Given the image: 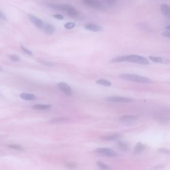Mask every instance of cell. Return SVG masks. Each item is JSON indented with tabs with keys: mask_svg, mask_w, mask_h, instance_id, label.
Instances as JSON below:
<instances>
[{
	"mask_svg": "<svg viewBox=\"0 0 170 170\" xmlns=\"http://www.w3.org/2000/svg\"><path fill=\"white\" fill-rule=\"evenodd\" d=\"M121 78L124 80L134 82L141 84H152L153 81L151 79L148 78L147 77H143L138 75L131 74H124L119 76Z\"/></svg>",
	"mask_w": 170,
	"mask_h": 170,
	"instance_id": "obj_1",
	"label": "cell"
},
{
	"mask_svg": "<svg viewBox=\"0 0 170 170\" xmlns=\"http://www.w3.org/2000/svg\"><path fill=\"white\" fill-rule=\"evenodd\" d=\"M126 61L130 62L135 63L137 64L147 65L150 64L149 61L147 58L137 55H126Z\"/></svg>",
	"mask_w": 170,
	"mask_h": 170,
	"instance_id": "obj_2",
	"label": "cell"
},
{
	"mask_svg": "<svg viewBox=\"0 0 170 170\" xmlns=\"http://www.w3.org/2000/svg\"><path fill=\"white\" fill-rule=\"evenodd\" d=\"M94 152L97 154H102L108 157H115L118 156V154L115 151L108 148H99L95 149Z\"/></svg>",
	"mask_w": 170,
	"mask_h": 170,
	"instance_id": "obj_3",
	"label": "cell"
},
{
	"mask_svg": "<svg viewBox=\"0 0 170 170\" xmlns=\"http://www.w3.org/2000/svg\"><path fill=\"white\" fill-rule=\"evenodd\" d=\"M57 86L59 89L62 91L66 96L70 97L73 94V92L71 88L68 85L63 82H60L57 84Z\"/></svg>",
	"mask_w": 170,
	"mask_h": 170,
	"instance_id": "obj_4",
	"label": "cell"
},
{
	"mask_svg": "<svg viewBox=\"0 0 170 170\" xmlns=\"http://www.w3.org/2000/svg\"><path fill=\"white\" fill-rule=\"evenodd\" d=\"M108 102L114 103H129L132 102L133 100L130 97H109L106 98Z\"/></svg>",
	"mask_w": 170,
	"mask_h": 170,
	"instance_id": "obj_5",
	"label": "cell"
},
{
	"mask_svg": "<svg viewBox=\"0 0 170 170\" xmlns=\"http://www.w3.org/2000/svg\"><path fill=\"white\" fill-rule=\"evenodd\" d=\"M83 2L87 6L91 7L97 9V10H102L103 6L100 2L97 0H83Z\"/></svg>",
	"mask_w": 170,
	"mask_h": 170,
	"instance_id": "obj_6",
	"label": "cell"
},
{
	"mask_svg": "<svg viewBox=\"0 0 170 170\" xmlns=\"http://www.w3.org/2000/svg\"><path fill=\"white\" fill-rule=\"evenodd\" d=\"M28 17L29 20L35 26H37V28H40V29H41L43 28V22L41 19L37 18V16H35L34 15H31V14H29L28 15Z\"/></svg>",
	"mask_w": 170,
	"mask_h": 170,
	"instance_id": "obj_7",
	"label": "cell"
},
{
	"mask_svg": "<svg viewBox=\"0 0 170 170\" xmlns=\"http://www.w3.org/2000/svg\"><path fill=\"white\" fill-rule=\"evenodd\" d=\"M149 58L153 62L164 64H169L170 63V58L158 56H149Z\"/></svg>",
	"mask_w": 170,
	"mask_h": 170,
	"instance_id": "obj_8",
	"label": "cell"
},
{
	"mask_svg": "<svg viewBox=\"0 0 170 170\" xmlns=\"http://www.w3.org/2000/svg\"><path fill=\"white\" fill-rule=\"evenodd\" d=\"M85 28L88 31L95 32H102L103 31V28L99 25L94 23H88L85 25Z\"/></svg>",
	"mask_w": 170,
	"mask_h": 170,
	"instance_id": "obj_9",
	"label": "cell"
},
{
	"mask_svg": "<svg viewBox=\"0 0 170 170\" xmlns=\"http://www.w3.org/2000/svg\"><path fill=\"white\" fill-rule=\"evenodd\" d=\"M48 7L51 9L56 10H62V11H67L72 6L67 4H48Z\"/></svg>",
	"mask_w": 170,
	"mask_h": 170,
	"instance_id": "obj_10",
	"label": "cell"
},
{
	"mask_svg": "<svg viewBox=\"0 0 170 170\" xmlns=\"http://www.w3.org/2000/svg\"><path fill=\"white\" fill-rule=\"evenodd\" d=\"M137 116L132 115H125L124 116H121L119 118V121L121 122L125 123V124H130L135 121L137 119Z\"/></svg>",
	"mask_w": 170,
	"mask_h": 170,
	"instance_id": "obj_11",
	"label": "cell"
},
{
	"mask_svg": "<svg viewBox=\"0 0 170 170\" xmlns=\"http://www.w3.org/2000/svg\"><path fill=\"white\" fill-rule=\"evenodd\" d=\"M121 138V136L119 134H112L109 135H106L100 137V139L104 141H112L118 140Z\"/></svg>",
	"mask_w": 170,
	"mask_h": 170,
	"instance_id": "obj_12",
	"label": "cell"
},
{
	"mask_svg": "<svg viewBox=\"0 0 170 170\" xmlns=\"http://www.w3.org/2000/svg\"><path fill=\"white\" fill-rule=\"evenodd\" d=\"M70 121V119L69 118L62 116V117H58L53 118L50 121V122L53 124H65L69 122Z\"/></svg>",
	"mask_w": 170,
	"mask_h": 170,
	"instance_id": "obj_13",
	"label": "cell"
},
{
	"mask_svg": "<svg viewBox=\"0 0 170 170\" xmlns=\"http://www.w3.org/2000/svg\"><path fill=\"white\" fill-rule=\"evenodd\" d=\"M161 12L166 18L170 19V6L168 4H162L161 7Z\"/></svg>",
	"mask_w": 170,
	"mask_h": 170,
	"instance_id": "obj_14",
	"label": "cell"
},
{
	"mask_svg": "<svg viewBox=\"0 0 170 170\" xmlns=\"http://www.w3.org/2000/svg\"><path fill=\"white\" fill-rule=\"evenodd\" d=\"M52 108V106L50 105H45V104H36L32 106L33 109L38 111H44L49 109Z\"/></svg>",
	"mask_w": 170,
	"mask_h": 170,
	"instance_id": "obj_15",
	"label": "cell"
},
{
	"mask_svg": "<svg viewBox=\"0 0 170 170\" xmlns=\"http://www.w3.org/2000/svg\"><path fill=\"white\" fill-rule=\"evenodd\" d=\"M145 148V145L141 142H138L135 145L134 148L133 153L134 154H140L144 151Z\"/></svg>",
	"mask_w": 170,
	"mask_h": 170,
	"instance_id": "obj_16",
	"label": "cell"
},
{
	"mask_svg": "<svg viewBox=\"0 0 170 170\" xmlns=\"http://www.w3.org/2000/svg\"><path fill=\"white\" fill-rule=\"evenodd\" d=\"M20 97L25 100H37V97L31 94L22 93L20 94Z\"/></svg>",
	"mask_w": 170,
	"mask_h": 170,
	"instance_id": "obj_17",
	"label": "cell"
},
{
	"mask_svg": "<svg viewBox=\"0 0 170 170\" xmlns=\"http://www.w3.org/2000/svg\"><path fill=\"white\" fill-rule=\"evenodd\" d=\"M55 31L54 26L49 23H46L44 26V31L47 35H52Z\"/></svg>",
	"mask_w": 170,
	"mask_h": 170,
	"instance_id": "obj_18",
	"label": "cell"
},
{
	"mask_svg": "<svg viewBox=\"0 0 170 170\" xmlns=\"http://www.w3.org/2000/svg\"><path fill=\"white\" fill-rule=\"evenodd\" d=\"M117 146L119 150L121 151L126 152L129 149L128 145L126 143L124 142L123 141H118L117 142Z\"/></svg>",
	"mask_w": 170,
	"mask_h": 170,
	"instance_id": "obj_19",
	"label": "cell"
},
{
	"mask_svg": "<svg viewBox=\"0 0 170 170\" xmlns=\"http://www.w3.org/2000/svg\"><path fill=\"white\" fill-rule=\"evenodd\" d=\"M96 83L99 85L105 86V87H110L112 85V83L109 80L106 79H100L96 81Z\"/></svg>",
	"mask_w": 170,
	"mask_h": 170,
	"instance_id": "obj_20",
	"label": "cell"
},
{
	"mask_svg": "<svg viewBox=\"0 0 170 170\" xmlns=\"http://www.w3.org/2000/svg\"><path fill=\"white\" fill-rule=\"evenodd\" d=\"M67 14L69 16H72V17H75V16H78V12L72 6L68 10H67Z\"/></svg>",
	"mask_w": 170,
	"mask_h": 170,
	"instance_id": "obj_21",
	"label": "cell"
},
{
	"mask_svg": "<svg viewBox=\"0 0 170 170\" xmlns=\"http://www.w3.org/2000/svg\"><path fill=\"white\" fill-rule=\"evenodd\" d=\"M97 165L99 167L100 169L102 170H111V168L109 166H108L107 165L105 164L102 162L98 161L97 162Z\"/></svg>",
	"mask_w": 170,
	"mask_h": 170,
	"instance_id": "obj_22",
	"label": "cell"
},
{
	"mask_svg": "<svg viewBox=\"0 0 170 170\" xmlns=\"http://www.w3.org/2000/svg\"><path fill=\"white\" fill-rule=\"evenodd\" d=\"M77 167V163L74 162H67L65 164V167L69 170H74Z\"/></svg>",
	"mask_w": 170,
	"mask_h": 170,
	"instance_id": "obj_23",
	"label": "cell"
},
{
	"mask_svg": "<svg viewBox=\"0 0 170 170\" xmlns=\"http://www.w3.org/2000/svg\"><path fill=\"white\" fill-rule=\"evenodd\" d=\"M126 61V55L117 57L112 59L111 61V63H119Z\"/></svg>",
	"mask_w": 170,
	"mask_h": 170,
	"instance_id": "obj_24",
	"label": "cell"
},
{
	"mask_svg": "<svg viewBox=\"0 0 170 170\" xmlns=\"http://www.w3.org/2000/svg\"><path fill=\"white\" fill-rule=\"evenodd\" d=\"M7 147L13 149L14 150H19V151H23L24 149L21 146L17 145V144H10L7 146Z\"/></svg>",
	"mask_w": 170,
	"mask_h": 170,
	"instance_id": "obj_25",
	"label": "cell"
},
{
	"mask_svg": "<svg viewBox=\"0 0 170 170\" xmlns=\"http://www.w3.org/2000/svg\"><path fill=\"white\" fill-rule=\"evenodd\" d=\"M75 26V23L72 22H68L64 25V28L67 29H73Z\"/></svg>",
	"mask_w": 170,
	"mask_h": 170,
	"instance_id": "obj_26",
	"label": "cell"
},
{
	"mask_svg": "<svg viewBox=\"0 0 170 170\" xmlns=\"http://www.w3.org/2000/svg\"><path fill=\"white\" fill-rule=\"evenodd\" d=\"M20 48L22 49V51H23V52L25 53V54H27L28 55L31 56L32 55V52L31 50L28 49L27 48H25V47L23 46L22 45L20 46Z\"/></svg>",
	"mask_w": 170,
	"mask_h": 170,
	"instance_id": "obj_27",
	"label": "cell"
},
{
	"mask_svg": "<svg viewBox=\"0 0 170 170\" xmlns=\"http://www.w3.org/2000/svg\"><path fill=\"white\" fill-rule=\"evenodd\" d=\"M9 58H10V59L12 61H14V62H17V61H19L20 58L16 55H11L9 56Z\"/></svg>",
	"mask_w": 170,
	"mask_h": 170,
	"instance_id": "obj_28",
	"label": "cell"
},
{
	"mask_svg": "<svg viewBox=\"0 0 170 170\" xmlns=\"http://www.w3.org/2000/svg\"><path fill=\"white\" fill-rule=\"evenodd\" d=\"M164 165L161 164L157 166H154L150 168V170H160L163 169V168H164Z\"/></svg>",
	"mask_w": 170,
	"mask_h": 170,
	"instance_id": "obj_29",
	"label": "cell"
},
{
	"mask_svg": "<svg viewBox=\"0 0 170 170\" xmlns=\"http://www.w3.org/2000/svg\"><path fill=\"white\" fill-rule=\"evenodd\" d=\"M138 26L139 28H140L141 29H143V30H149V28L148 25L146 24H144V23H139L138 24Z\"/></svg>",
	"mask_w": 170,
	"mask_h": 170,
	"instance_id": "obj_30",
	"label": "cell"
},
{
	"mask_svg": "<svg viewBox=\"0 0 170 170\" xmlns=\"http://www.w3.org/2000/svg\"><path fill=\"white\" fill-rule=\"evenodd\" d=\"M158 152L161 153H164V154H169V153H170V150L165 148L159 149H158Z\"/></svg>",
	"mask_w": 170,
	"mask_h": 170,
	"instance_id": "obj_31",
	"label": "cell"
},
{
	"mask_svg": "<svg viewBox=\"0 0 170 170\" xmlns=\"http://www.w3.org/2000/svg\"><path fill=\"white\" fill-rule=\"evenodd\" d=\"M53 16L55 19H59V20H63L64 19V16H63L62 15L59 14V13L54 14V15H53Z\"/></svg>",
	"mask_w": 170,
	"mask_h": 170,
	"instance_id": "obj_32",
	"label": "cell"
},
{
	"mask_svg": "<svg viewBox=\"0 0 170 170\" xmlns=\"http://www.w3.org/2000/svg\"><path fill=\"white\" fill-rule=\"evenodd\" d=\"M116 1H117V0H107L108 4L110 6H113L115 5Z\"/></svg>",
	"mask_w": 170,
	"mask_h": 170,
	"instance_id": "obj_33",
	"label": "cell"
},
{
	"mask_svg": "<svg viewBox=\"0 0 170 170\" xmlns=\"http://www.w3.org/2000/svg\"><path fill=\"white\" fill-rule=\"evenodd\" d=\"M162 35H163V37H165L170 38V31H165L162 34Z\"/></svg>",
	"mask_w": 170,
	"mask_h": 170,
	"instance_id": "obj_34",
	"label": "cell"
},
{
	"mask_svg": "<svg viewBox=\"0 0 170 170\" xmlns=\"http://www.w3.org/2000/svg\"><path fill=\"white\" fill-rule=\"evenodd\" d=\"M0 19H1L2 20H7L6 15L1 11H0Z\"/></svg>",
	"mask_w": 170,
	"mask_h": 170,
	"instance_id": "obj_35",
	"label": "cell"
},
{
	"mask_svg": "<svg viewBox=\"0 0 170 170\" xmlns=\"http://www.w3.org/2000/svg\"><path fill=\"white\" fill-rule=\"evenodd\" d=\"M166 29L168 31H170V25H168V26H166Z\"/></svg>",
	"mask_w": 170,
	"mask_h": 170,
	"instance_id": "obj_36",
	"label": "cell"
},
{
	"mask_svg": "<svg viewBox=\"0 0 170 170\" xmlns=\"http://www.w3.org/2000/svg\"><path fill=\"white\" fill-rule=\"evenodd\" d=\"M3 71V69L1 67H0V72Z\"/></svg>",
	"mask_w": 170,
	"mask_h": 170,
	"instance_id": "obj_37",
	"label": "cell"
}]
</instances>
